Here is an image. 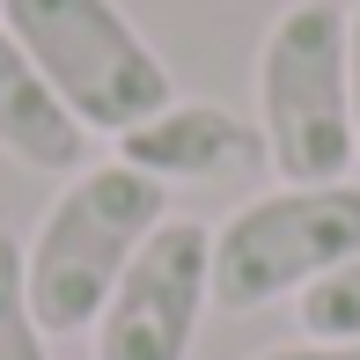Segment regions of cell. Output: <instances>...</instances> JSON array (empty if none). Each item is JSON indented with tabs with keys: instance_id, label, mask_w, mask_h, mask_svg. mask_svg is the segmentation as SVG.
Here are the masks:
<instances>
[{
	"instance_id": "cell-1",
	"label": "cell",
	"mask_w": 360,
	"mask_h": 360,
	"mask_svg": "<svg viewBox=\"0 0 360 360\" xmlns=\"http://www.w3.org/2000/svg\"><path fill=\"white\" fill-rule=\"evenodd\" d=\"M169 221V191L140 176L133 162H89L52 191L44 221L22 236V272H30V309L44 338H81L96 331L110 287L140 257V243Z\"/></svg>"
},
{
	"instance_id": "cell-2",
	"label": "cell",
	"mask_w": 360,
	"mask_h": 360,
	"mask_svg": "<svg viewBox=\"0 0 360 360\" xmlns=\"http://www.w3.org/2000/svg\"><path fill=\"white\" fill-rule=\"evenodd\" d=\"M257 133L280 184H346L353 140V44L338 0H287L257 44Z\"/></svg>"
},
{
	"instance_id": "cell-3",
	"label": "cell",
	"mask_w": 360,
	"mask_h": 360,
	"mask_svg": "<svg viewBox=\"0 0 360 360\" xmlns=\"http://www.w3.org/2000/svg\"><path fill=\"white\" fill-rule=\"evenodd\" d=\"M0 30L30 52V67L59 89V103L89 133L125 140L162 103H176L162 52L118 0H0Z\"/></svg>"
},
{
	"instance_id": "cell-4",
	"label": "cell",
	"mask_w": 360,
	"mask_h": 360,
	"mask_svg": "<svg viewBox=\"0 0 360 360\" xmlns=\"http://www.w3.org/2000/svg\"><path fill=\"white\" fill-rule=\"evenodd\" d=\"M360 257V184H272L214 221V309L250 316L272 302H302Z\"/></svg>"
},
{
	"instance_id": "cell-5",
	"label": "cell",
	"mask_w": 360,
	"mask_h": 360,
	"mask_svg": "<svg viewBox=\"0 0 360 360\" xmlns=\"http://www.w3.org/2000/svg\"><path fill=\"white\" fill-rule=\"evenodd\" d=\"M214 309V221L169 214L96 316V360H191Z\"/></svg>"
},
{
	"instance_id": "cell-6",
	"label": "cell",
	"mask_w": 360,
	"mask_h": 360,
	"mask_svg": "<svg viewBox=\"0 0 360 360\" xmlns=\"http://www.w3.org/2000/svg\"><path fill=\"white\" fill-rule=\"evenodd\" d=\"M118 162H133L162 191L169 184H228V176L272 169L257 118H243V110H228V103H206V96L162 103L147 125H133V133L118 140Z\"/></svg>"
},
{
	"instance_id": "cell-7",
	"label": "cell",
	"mask_w": 360,
	"mask_h": 360,
	"mask_svg": "<svg viewBox=\"0 0 360 360\" xmlns=\"http://www.w3.org/2000/svg\"><path fill=\"white\" fill-rule=\"evenodd\" d=\"M89 140L96 133L59 103V89L0 30V155L37 176H74V169H89Z\"/></svg>"
},
{
	"instance_id": "cell-8",
	"label": "cell",
	"mask_w": 360,
	"mask_h": 360,
	"mask_svg": "<svg viewBox=\"0 0 360 360\" xmlns=\"http://www.w3.org/2000/svg\"><path fill=\"white\" fill-rule=\"evenodd\" d=\"M0 360H52V338L30 309V272H22L15 228H0Z\"/></svg>"
},
{
	"instance_id": "cell-9",
	"label": "cell",
	"mask_w": 360,
	"mask_h": 360,
	"mask_svg": "<svg viewBox=\"0 0 360 360\" xmlns=\"http://www.w3.org/2000/svg\"><path fill=\"white\" fill-rule=\"evenodd\" d=\"M294 323H302V338H360V257L331 272V280H316L294 302Z\"/></svg>"
},
{
	"instance_id": "cell-10",
	"label": "cell",
	"mask_w": 360,
	"mask_h": 360,
	"mask_svg": "<svg viewBox=\"0 0 360 360\" xmlns=\"http://www.w3.org/2000/svg\"><path fill=\"white\" fill-rule=\"evenodd\" d=\"M250 360H360V338H294V346H265Z\"/></svg>"
},
{
	"instance_id": "cell-11",
	"label": "cell",
	"mask_w": 360,
	"mask_h": 360,
	"mask_svg": "<svg viewBox=\"0 0 360 360\" xmlns=\"http://www.w3.org/2000/svg\"><path fill=\"white\" fill-rule=\"evenodd\" d=\"M346 44H353V140H360V0L346 8Z\"/></svg>"
}]
</instances>
